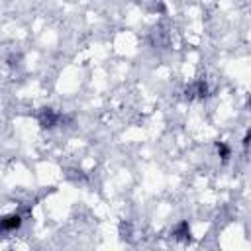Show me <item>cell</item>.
<instances>
[{"mask_svg":"<svg viewBox=\"0 0 251 251\" xmlns=\"http://www.w3.org/2000/svg\"><path fill=\"white\" fill-rule=\"evenodd\" d=\"M20 226V216H10V218H4L0 220V231H6V229H14Z\"/></svg>","mask_w":251,"mask_h":251,"instance_id":"1","label":"cell"}]
</instances>
